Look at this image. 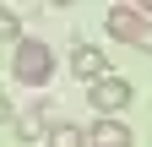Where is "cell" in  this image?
Returning <instances> with one entry per match:
<instances>
[{
  "instance_id": "cell-1",
  "label": "cell",
  "mask_w": 152,
  "mask_h": 147,
  "mask_svg": "<svg viewBox=\"0 0 152 147\" xmlns=\"http://www.w3.org/2000/svg\"><path fill=\"white\" fill-rule=\"evenodd\" d=\"M11 76L27 82V87H44V82L54 76V49H49L44 38H22V44L11 49Z\"/></svg>"
},
{
  "instance_id": "cell-2",
  "label": "cell",
  "mask_w": 152,
  "mask_h": 147,
  "mask_svg": "<svg viewBox=\"0 0 152 147\" xmlns=\"http://www.w3.org/2000/svg\"><path fill=\"white\" fill-rule=\"evenodd\" d=\"M103 27H109L120 44H130V49L152 54V22H147V11H141V6H109Z\"/></svg>"
},
{
  "instance_id": "cell-3",
  "label": "cell",
  "mask_w": 152,
  "mask_h": 147,
  "mask_svg": "<svg viewBox=\"0 0 152 147\" xmlns=\"http://www.w3.org/2000/svg\"><path fill=\"white\" fill-rule=\"evenodd\" d=\"M130 98H136V87H130L125 76H103L98 87H87V104L98 109L103 120H109V115H120V109H130Z\"/></svg>"
},
{
  "instance_id": "cell-4",
  "label": "cell",
  "mask_w": 152,
  "mask_h": 147,
  "mask_svg": "<svg viewBox=\"0 0 152 147\" xmlns=\"http://www.w3.org/2000/svg\"><path fill=\"white\" fill-rule=\"evenodd\" d=\"M71 76H82L87 87H98L103 76H114V71H109V54H103L98 44H76V49H71Z\"/></svg>"
},
{
  "instance_id": "cell-5",
  "label": "cell",
  "mask_w": 152,
  "mask_h": 147,
  "mask_svg": "<svg viewBox=\"0 0 152 147\" xmlns=\"http://www.w3.org/2000/svg\"><path fill=\"white\" fill-rule=\"evenodd\" d=\"M87 136H92V147H130V125L125 120H98Z\"/></svg>"
},
{
  "instance_id": "cell-6",
  "label": "cell",
  "mask_w": 152,
  "mask_h": 147,
  "mask_svg": "<svg viewBox=\"0 0 152 147\" xmlns=\"http://www.w3.org/2000/svg\"><path fill=\"white\" fill-rule=\"evenodd\" d=\"M11 136H16V142H38V136H44V142H49V125H44V109H27V115H16Z\"/></svg>"
},
{
  "instance_id": "cell-7",
  "label": "cell",
  "mask_w": 152,
  "mask_h": 147,
  "mask_svg": "<svg viewBox=\"0 0 152 147\" xmlns=\"http://www.w3.org/2000/svg\"><path fill=\"white\" fill-rule=\"evenodd\" d=\"M92 136L82 131V125H71V120H54L49 125V147H87Z\"/></svg>"
},
{
  "instance_id": "cell-8",
  "label": "cell",
  "mask_w": 152,
  "mask_h": 147,
  "mask_svg": "<svg viewBox=\"0 0 152 147\" xmlns=\"http://www.w3.org/2000/svg\"><path fill=\"white\" fill-rule=\"evenodd\" d=\"M0 38H6L11 49L22 44V22H16V11H0Z\"/></svg>"
}]
</instances>
